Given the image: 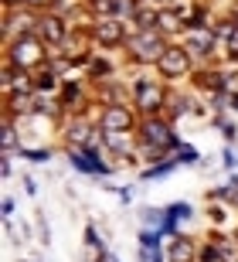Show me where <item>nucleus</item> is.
<instances>
[{
  "mask_svg": "<svg viewBox=\"0 0 238 262\" xmlns=\"http://www.w3.org/2000/svg\"><path fill=\"white\" fill-rule=\"evenodd\" d=\"M133 48L140 51V58H160V55H163L160 34H136V38H133Z\"/></svg>",
  "mask_w": 238,
  "mask_h": 262,
  "instance_id": "obj_1",
  "label": "nucleus"
},
{
  "mask_svg": "<svg viewBox=\"0 0 238 262\" xmlns=\"http://www.w3.org/2000/svg\"><path fill=\"white\" fill-rule=\"evenodd\" d=\"M187 68V55L184 51H163L160 55V72L163 75H181Z\"/></svg>",
  "mask_w": 238,
  "mask_h": 262,
  "instance_id": "obj_2",
  "label": "nucleus"
},
{
  "mask_svg": "<svg viewBox=\"0 0 238 262\" xmlns=\"http://www.w3.org/2000/svg\"><path fill=\"white\" fill-rule=\"evenodd\" d=\"M136 99H140V106L143 109H153V106H160V89L157 85H150V82H140V85H136Z\"/></svg>",
  "mask_w": 238,
  "mask_h": 262,
  "instance_id": "obj_3",
  "label": "nucleus"
},
{
  "mask_svg": "<svg viewBox=\"0 0 238 262\" xmlns=\"http://www.w3.org/2000/svg\"><path fill=\"white\" fill-rule=\"evenodd\" d=\"M146 140H150L153 146H157V143L167 146V143H170V129L163 126V123H146Z\"/></svg>",
  "mask_w": 238,
  "mask_h": 262,
  "instance_id": "obj_4",
  "label": "nucleus"
},
{
  "mask_svg": "<svg viewBox=\"0 0 238 262\" xmlns=\"http://www.w3.org/2000/svg\"><path fill=\"white\" fill-rule=\"evenodd\" d=\"M105 126H113V129L129 126V113L126 109H105Z\"/></svg>",
  "mask_w": 238,
  "mask_h": 262,
  "instance_id": "obj_5",
  "label": "nucleus"
},
{
  "mask_svg": "<svg viewBox=\"0 0 238 262\" xmlns=\"http://www.w3.org/2000/svg\"><path fill=\"white\" fill-rule=\"evenodd\" d=\"M187 259H190V245H187V242H174L170 262H187Z\"/></svg>",
  "mask_w": 238,
  "mask_h": 262,
  "instance_id": "obj_6",
  "label": "nucleus"
},
{
  "mask_svg": "<svg viewBox=\"0 0 238 262\" xmlns=\"http://www.w3.org/2000/svg\"><path fill=\"white\" fill-rule=\"evenodd\" d=\"M102 41H119V24H102Z\"/></svg>",
  "mask_w": 238,
  "mask_h": 262,
  "instance_id": "obj_7",
  "label": "nucleus"
},
{
  "mask_svg": "<svg viewBox=\"0 0 238 262\" xmlns=\"http://www.w3.org/2000/svg\"><path fill=\"white\" fill-rule=\"evenodd\" d=\"M45 34H48V38H51V41H58V38H61V24H58V20H48V24H45Z\"/></svg>",
  "mask_w": 238,
  "mask_h": 262,
  "instance_id": "obj_8",
  "label": "nucleus"
},
{
  "mask_svg": "<svg viewBox=\"0 0 238 262\" xmlns=\"http://www.w3.org/2000/svg\"><path fill=\"white\" fill-rule=\"evenodd\" d=\"M75 167H82V170H99L92 157H78V154H75Z\"/></svg>",
  "mask_w": 238,
  "mask_h": 262,
  "instance_id": "obj_9",
  "label": "nucleus"
},
{
  "mask_svg": "<svg viewBox=\"0 0 238 262\" xmlns=\"http://www.w3.org/2000/svg\"><path fill=\"white\" fill-rule=\"evenodd\" d=\"M208 48V38H194V51H204Z\"/></svg>",
  "mask_w": 238,
  "mask_h": 262,
  "instance_id": "obj_10",
  "label": "nucleus"
},
{
  "mask_svg": "<svg viewBox=\"0 0 238 262\" xmlns=\"http://www.w3.org/2000/svg\"><path fill=\"white\" fill-rule=\"evenodd\" d=\"M28 4H48V0H28Z\"/></svg>",
  "mask_w": 238,
  "mask_h": 262,
  "instance_id": "obj_11",
  "label": "nucleus"
}]
</instances>
